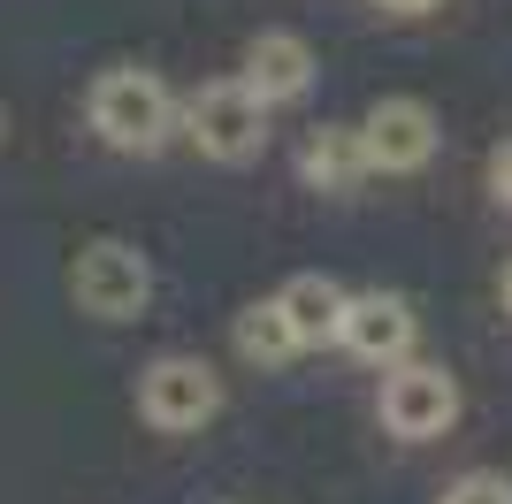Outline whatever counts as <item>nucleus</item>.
Instances as JSON below:
<instances>
[{"instance_id": "f257e3e1", "label": "nucleus", "mask_w": 512, "mask_h": 504, "mask_svg": "<svg viewBox=\"0 0 512 504\" xmlns=\"http://www.w3.org/2000/svg\"><path fill=\"white\" fill-rule=\"evenodd\" d=\"M92 130H100L115 153H161L176 138V92L153 69H107L100 84H92V100H85Z\"/></svg>"}, {"instance_id": "f03ea898", "label": "nucleus", "mask_w": 512, "mask_h": 504, "mask_svg": "<svg viewBox=\"0 0 512 504\" xmlns=\"http://www.w3.org/2000/svg\"><path fill=\"white\" fill-rule=\"evenodd\" d=\"M138 413H146V428H161V436H192V428H207V420L222 413V382H214L207 359L169 352L138 375Z\"/></svg>"}, {"instance_id": "7ed1b4c3", "label": "nucleus", "mask_w": 512, "mask_h": 504, "mask_svg": "<svg viewBox=\"0 0 512 504\" xmlns=\"http://www.w3.org/2000/svg\"><path fill=\"white\" fill-rule=\"evenodd\" d=\"M69 298H77L92 321H130V314L153 298L146 252L123 245V237H100V245H85V252H77V268H69Z\"/></svg>"}, {"instance_id": "20e7f679", "label": "nucleus", "mask_w": 512, "mask_h": 504, "mask_svg": "<svg viewBox=\"0 0 512 504\" xmlns=\"http://www.w3.org/2000/svg\"><path fill=\"white\" fill-rule=\"evenodd\" d=\"M184 130H192V146L207 153V161H253L260 146H268V107L245 92L237 77H222V84H207L192 107H184Z\"/></svg>"}, {"instance_id": "39448f33", "label": "nucleus", "mask_w": 512, "mask_h": 504, "mask_svg": "<svg viewBox=\"0 0 512 504\" xmlns=\"http://www.w3.org/2000/svg\"><path fill=\"white\" fill-rule=\"evenodd\" d=\"M360 153H367V176L383 168V176H413V168H428V153H436V107L413 100V92H390V100L367 107L360 123Z\"/></svg>"}, {"instance_id": "423d86ee", "label": "nucleus", "mask_w": 512, "mask_h": 504, "mask_svg": "<svg viewBox=\"0 0 512 504\" xmlns=\"http://www.w3.org/2000/svg\"><path fill=\"white\" fill-rule=\"evenodd\" d=\"M451 420H459V382L444 375V367H390L383 382V428L390 436H406V443H428V436H444Z\"/></svg>"}, {"instance_id": "0eeeda50", "label": "nucleus", "mask_w": 512, "mask_h": 504, "mask_svg": "<svg viewBox=\"0 0 512 504\" xmlns=\"http://www.w3.org/2000/svg\"><path fill=\"white\" fill-rule=\"evenodd\" d=\"M337 344L367 367H398L413 352V306L398 291H360L344 298V321H337Z\"/></svg>"}, {"instance_id": "6e6552de", "label": "nucleus", "mask_w": 512, "mask_h": 504, "mask_svg": "<svg viewBox=\"0 0 512 504\" xmlns=\"http://www.w3.org/2000/svg\"><path fill=\"white\" fill-rule=\"evenodd\" d=\"M245 92H253L260 107H283L299 100L306 84H314V46L299 39V31H260L253 46H245Z\"/></svg>"}, {"instance_id": "1a4fd4ad", "label": "nucleus", "mask_w": 512, "mask_h": 504, "mask_svg": "<svg viewBox=\"0 0 512 504\" xmlns=\"http://www.w3.org/2000/svg\"><path fill=\"white\" fill-rule=\"evenodd\" d=\"M344 298L329 275H291L276 291V314L291 321V336H299V352H314V344H337V321H344Z\"/></svg>"}, {"instance_id": "9d476101", "label": "nucleus", "mask_w": 512, "mask_h": 504, "mask_svg": "<svg viewBox=\"0 0 512 504\" xmlns=\"http://www.w3.org/2000/svg\"><path fill=\"white\" fill-rule=\"evenodd\" d=\"M299 176L314 191H352L367 176V153H360V123H321L314 138L299 146Z\"/></svg>"}, {"instance_id": "9b49d317", "label": "nucleus", "mask_w": 512, "mask_h": 504, "mask_svg": "<svg viewBox=\"0 0 512 504\" xmlns=\"http://www.w3.org/2000/svg\"><path fill=\"white\" fill-rule=\"evenodd\" d=\"M237 352L253 359V367H283V359H299V336H291V321L276 314V298H260V306L237 314Z\"/></svg>"}, {"instance_id": "f8f14e48", "label": "nucleus", "mask_w": 512, "mask_h": 504, "mask_svg": "<svg viewBox=\"0 0 512 504\" xmlns=\"http://www.w3.org/2000/svg\"><path fill=\"white\" fill-rule=\"evenodd\" d=\"M444 504H512V482L490 474V466H474V474H459V482L444 489Z\"/></svg>"}, {"instance_id": "ddd939ff", "label": "nucleus", "mask_w": 512, "mask_h": 504, "mask_svg": "<svg viewBox=\"0 0 512 504\" xmlns=\"http://www.w3.org/2000/svg\"><path fill=\"white\" fill-rule=\"evenodd\" d=\"M490 191L512 207V146H497V153H490Z\"/></svg>"}, {"instance_id": "4468645a", "label": "nucleus", "mask_w": 512, "mask_h": 504, "mask_svg": "<svg viewBox=\"0 0 512 504\" xmlns=\"http://www.w3.org/2000/svg\"><path fill=\"white\" fill-rule=\"evenodd\" d=\"M375 8H383V16H428L436 0H375Z\"/></svg>"}, {"instance_id": "2eb2a0df", "label": "nucleus", "mask_w": 512, "mask_h": 504, "mask_svg": "<svg viewBox=\"0 0 512 504\" xmlns=\"http://www.w3.org/2000/svg\"><path fill=\"white\" fill-rule=\"evenodd\" d=\"M505 314H512V268H505Z\"/></svg>"}]
</instances>
